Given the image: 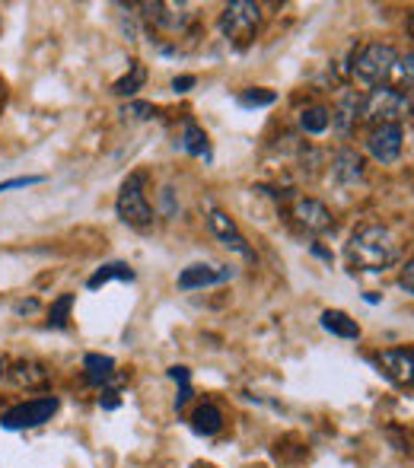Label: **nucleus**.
Returning <instances> with one entry per match:
<instances>
[{
    "label": "nucleus",
    "mask_w": 414,
    "mask_h": 468,
    "mask_svg": "<svg viewBox=\"0 0 414 468\" xmlns=\"http://www.w3.org/2000/svg\"><path fill=\"white\" fill-rule=\"evenodd\" d=\"M207 223H210V233H214L223 246L233 249V252H239V255H246V259H255V252L249 249L246 236L239 233V227L233 223V217H227L223 210H210Z\"/></svg>",
    "instance_id": "10"
},
{
    "label": "nucleus",
    "mask_w": 414,
    "mask_h": 468,
    "mask_svg": "<svg viewBox=\"0 0 414 468\" xmlns=\"http://www.w3.org/2000/svg\"><path fill=\"white\" fill-rule=\"evenodd\" d=\"M357 112H360V99L357 96H345V99H341V105L334 109V115H332V122L338 124L341 134H351L354 122H357Z\"/></svg>",
    "instance_id": "19"
},
{
    "label": "nucleus",
    "mask_w": 414,
    "mask_h": 468,
    "mask_svg": "<svg viewBox=\"0 0 414 468\" xmlns=\"http://www.w3.org/2000/svg\"><path fill=\"white\" fill-rule=\"evenodd\" d=\"M328 124H332V112L322 109V105H313V109L300 112V128H303L306 134H322Z\"/></svg>",
    "instance_id": "20"
},
{
    "label": "nucleus",
    "mask_w": 414,
    "mask_h": 468,
    "mask_svg": "<svg viewBox=\"0 0 414 468\" xmlns=\"http://www.w3.org/2000/svg\"><path fill=\"white\" fill-rule=\"evenodd\" d=\"M143 10H147L150 19L166 32H182L192 23V6L188 4H147Z\"/></svg>",
    "instance_id": "11"
},
{
    "label": "nucleus",
    "mask_w": 414,
    "mask_h": 468,
    "mask_svg": "<svg viewBox=\"0 0 414 468\" xmlns=\"http://www.w3.org/2000/svg\"><path fill=\"white\" fill-rule=\"evenodd\" d=\"M58 411V399L55 395H45V399H32L23 401V405L10 408V411L0 418V424L6 431H26V427H38L45 420H51V414Z\"/></svg>",
    "instance_id": "6"
},
{
    "label": "nucleus",
    "mask_w": 414,
    "mask_h": 468,
    "mask_svg": "<svg viewBox=\"0 0 414 468\" xmlns=\"http://www.w3.org/2000/svg\"><path fill=\"white\" fill-rule=\"evenodd\" d=\"M411 112V99L392 87H373L370 96L360 102V115L370 124H398Z\"/></svg>",
    "instance_id": "2"
},
{
    "label": "nucleus",
    "mask_w": 414,
    "mask_h": 468,
    "mask_svg": "<svg viewBox=\"0 0 414 468\" xmlns=\"http://www.w3.org/2000/svg\"><path fill=\"white\" fill-rule=\"evenodd\" d=\"M169 376H173L175 382H182V386H188V370H186V367H173Z\"/></svg>",
    "instance_id": "30"
},
{
    "label": "nucleus",
    "mask_w": 414,
    "mask_h": 468,
    "mask_svg": "<svg viewBox=\"0 0 414 468\" xmlns=\"http://www.w3.org/2000/svg\"><path fill=\"white\" fill-rule=\"evenodd\" d=\"M182 150L192 156H210L207 154V134L195 122L186 124V134H182Z\"/></svg>",
    "instance_id": "21"
},
{
    "label": "nucleus",
    "mask_w": 414,
    "mask_h": 468,
    "mask_svg": "<svg viewBox=\"0 0 414 468\" xmlns=\"http://www.w3.org/2000/svg\"><path fill=\"white\" fill-rule=\"evenodd\" d=\"M409 32H411V36H414V16L409 19Z\"/></svg>",
    "instance_id": "33"
},
{
    "label": "nucleus",
    "mask_w": 414,
    "mask_h": 468,
    "mask_svg": "<svg viewBox=\"0 0 414 468\" xmlns=\"http://www.w3.org/2000/svg\"><path fill=\"white\" fill-rule=\"evenodd\" d=\"M274 102V93L271 90H246V93L239 96V105H249V109H259V105H271Z\"/></svg>",
    "instance_id": "25"
},
{
    "label": "nucleus",
    "mask_w": 414,
    "mask_h": 468,
    "mask_svg": "<svg viewBox=\"0 0 414 468\" xmlns=\"http://www.w3.org/2000/svg\"><path fill=\"white\" fill-rule=\"evenodd\" d=\"M83 367H87V379L93 382V386H105V382L115 376V360L102 357V354H90V357L83 360Z\"/></svg>",
    "instance_id": "16"
},
{
    "label": "nucleus",
    "mask_w": 414,
    "mask_h": 468,
    "mask_svg": "<svg viewBox=\"0 0 414 468\" xmlns=\"http://www.w3.org/2000/svg\"><path fill=\"white\" fill-rule=\"evenodd\" d=\"M402 287L409 290V293H414V259L405 265V271H402Z\"/></svg>",
    "instance_id": "28"
},
{
    "label": "nucleus",
    "mask_w": 414,
    "mask_h": 468,
    "mask_svg": "<svg viewBox=\"0 0 414 468\" xmlns=\"http://www.w3.org/2000/svg\"><path fill=\"white\" fill-rule=\"evenodd\" d=\"M332 176L341 186H354V182L364 179V163H360V156L354 150H341L332 160Z\"/></svg>",
    "instance_id": "13"
},
{
    "label": "nucleus",
    "mask_w": 414,
    "mask_h": 468,
    "mask_svg": "<svg viewBox=\"0 0 414 468\" xmlns=\"http://www.w3.org/2000/svg\"><path fill=\"white\" fill-rule=\"evenodd\" d=\"M261 26V6L259 4H249V0H233V4L223 6L220 13V29L223 36L229 38L233 45L246 48L249 42L255 38Z\"/></svg>",
    "instance_id": "3"
},
{
    "label": "nucleus",
    "mask_w": 414,
    "mask_h": 468,
    "mask_svg": "<svg viewBox=\"0 0 414 468\" xmlns=\"http://www.w3.org/2000/svg\"><path fill=\"white\" fill-rule=\"evenodd\" d=\"M38 309V303L36 300H29V303H16V313L23 315V313H36Z\"/></svg>",
    "instance_id": "31"
},
{
    "label": "nucleus",
    "mask_w": 414,
    "mask_h": 468,
    "mask_svg": "<svg viewBox=\"0 0 414 468\" xmlns=\"http://www.w3.org/2000/svg\"><path fill=\"white\" fill-rule=\"evenodd\" d=\"M70 306H74V296H70V293L58 296V300L51 303V313H48V325H51V328H64V325H68Z\"/></svg>",
    "instance_id": "24"
},
{
    "label": "nucleus",
    "mask_w": 414,
    "mask_h": 468,
    "mask_svg": "<svg viewBox=\"0 0 414 468\" xmlns=\"http://www.w3.org/2000/svg\"><path fill=\"white\" fill-rule=\"evenodd\" d=\"M0 96H4V87H0Z\"/></svg>",
    "instance_id": "36"
},
{
    "label": "nucleus",
    "mask_w": 414,
    "mask_h": 468,
    "mask_svg": "<svg viewBox=\"0 0 414 468\" xmlns=\"http://www.w3.org/2000/svg\"><path fill=\"white\" fill-rule=\"evenodd\" d=\"M4 370H6V364H4V360H0V376H4Z\"/></svg>",
    "instance_id": "34"
},
{
    "label": "nucleus",
    "mask_w": 414,
    "mask_h": 468,
    "mask_svg": "<svg viewBox=\"0 0 414 468\" xmlns=\"http://www.w3.org/2000/svg\"><path fill=\"white\" fill-rule=\"evenodd\" d=\"M379 370L386 379H392L396 386H409L414 382V351H402V347H389L377 357Z\"/></svg>",
    "instance_id": "8"
},
{
    "label": "nucleus",
    "mask_w": 414,
    "mask_h": 468,
    "mask_svg": "<svg viewBox=\"0 0 414 468\" xmlns=\"http://www.w3.org/2000/svg\"><path fill=\"white\" fill-rule=\"evenodd\" d=\"M42 176H19V179H10V182H0V195L4 191H13V188H29V186H38Z\"/></svg>",
    "instance_id": "26"
},
{
    "label": "nucleus",
    "mask_w": 414,
    "mask_h": 468,
    "mask_svg": "<svg viewBox=\"0 0 414 468\" xmlns=\"http://www.w3.org/2000/svg\"><path fill=\"white\" fill-rule=\"evenodd\" d=\"M293 217H297L300 227L310 229V233H328V229H334L332 210L322 201H315V197H300V201L293 204Z\"/></svg>",
    "instance_id": "9"
},
{
    "label": "nucleus",
    "mask_w": 414,
    "mask_h": 468,
    "mask_svg": "<svg viewBox=\"0 0 414 468\" xmlns=\"http://www.w3.org/2000/svg\"><path fill=\"white\" fill-rule=\"evenodd\" d=\"M124 115H131V118H141V122H143V118H150V115H154V109H150L147 102H131V105H124Z\"/></svg>",
    "instance_id": "27"
},
{
    "label": "nucleus",
    "mask_w": 414,
    "mask_h": 468,
    "mask_svg": "<svg viewBox=\"0 0 414 468\" xmlns=\"http://www.w3.org/2000/svg\"><path fill=\"white\" fill-rule=\"evenodd\" d=\"M392 80H396L392 90H414V55L398 58L396 70H392Z\"/></svg>",
    "instance_id": "23"
},
{
    "label": "nucleus",
    "mask_w": 414,
    "mask_h": 468,
    "mask_svg": "<svg viewBox=\"0 0 414 468\" xmlns=\"http://www.w3.org/2000/svg\"><path fill=\"white\" fill-rule=\"evenodd\" d=\"M233 278V268H210V265H192L179 274V287L182 290H198V287H210V283H220Z\"/></svg>",
    "instance_id": "12"
},
{
    "label": "nucleus",
    "mask_w": 414,
    "mask_h": 468,
    "mask_svg": "<svg viewBox=\"0 0 414 468\" xmlns=\"http://www.w3.org/2000/svg\"><path fill=\"white\" fill-rule=\"evenodd\" d=\"M118 217L134 229H150L154 227V207H150L147 195H143V176H131L128 182L118 191L115 204Z\"/></svg>",
    "instance_id": "5"
},
{
    "label": "nucleus",
    "mask_w": 414,
    "mask_h": 468,
    "mask_svg": "<svg viewBox=\"0 0 414 468\" xmlns=\"http://www.w3.org/2000/svg\"><path fill=\"white\" fill-rule=\"evenodd\" d=\"M143 80H147V70H143L137 61H131V74H124L122 80H115V93L118 96H134L137 90L143 87Z\"/></svg>",
    "instance_id": "22"
},
{
    "label": "nucleus",
    "mask_w": 414,
    "mask_h": 468,
    "mask_svg": "<svg viewBox=\"0 0 414 468\" xmlns=\"http://www.w3.org/2000/svg\"><path fill=\"white\" fill-rule=\"evenodd\" d=\"M10 379L19 388H42L48 382V367L38 364V360H19L10 367Z\"/></svg>",
    "instance_id": "14"
},
{
    "label": "nucleus",
    "mask_w": 414,
    "mask_h": 468,
    "mask_svg": "<svg viewBox=\"0 0 414 468\" xmlns=\"http://www.w3.org/2000/svg\"><path fill=\"white\" fill-rule=\"evenodd\" d=\"M109 399H100L102 401V408H118V399H115V392H105Z\"/></svg>",
    "instance_id": "32"
},
{
    "label": "nucleus",
    "mask_w": 414,
    "mask_h": 468,
    "mask_svg": "<svg viewBox=\"0 0 414 468\" xmlns=\"http://www.w3.org/2000/svg\"><path fill=\"white\" fill-rule=\"evenodd\" d=\"M396 64H398V51L392 45H366L357 55V61H354V74L366 87H386Z\"/></svg>",
    "instance_id": "4"
},
{
    "label": "nucleus",
    "mask_w": 414,
    "mask_h": 468,
    "mask_svg": "<svg viewBox=\"0 0 414 468\" xmlns=\"http://www.w3.org/2000/svg\"><path fill=\"white\" fill-rule=\"evenodd\" d=\"M192 424H195V431H198V433H205V437H214V433L223 427L220 408H217V405H201L198 411H195Z\"/></svg>",
    "instance_id": "18"
},
{
    "label": "nucleus",
    "mask_w": 414,
    "mask_h": 468,
    "mask_svg": "<svg viewBox=\"0 0 414 468\" xmlns=\"http://www.w3.org/2000/svg\"><path fill=\"white\" fill-rule=\"evenodd\" d=\"M347 261L357 271H386L398 261V239L389 227H379V223H370V227L357 229L347 242Z\"/></svg>",
    "instance_id": "1"
},
{
    "label": "nucleus",
    "mask_w": 414,
    "mask_h": 468,
    "mask_svg": "<svg viewBox=\"0 0 414 468\" xmlns=\"http://www.w3.org/2000/svg\"><path fill=\"white\" fill-rule=\"evenodd\" d=\"M411 112H414V99H411Z\"/></svg>",
    "instance_id": "35"
},
{
    "label": "nucleus",
    "mask_w": 414,
    "mask_h": 468,
    "mask_svg": "<svg viewBox=\"0 0 414 468\" xmlns=\"http://www.w3.org/2000/svg\"><path fill=\"white\" fill-rule=\"evenodd\" d=\"M322 328L338 335V338H345V341L360 338V325L347 313H341V309H325V313H322Z\"/></svg>",
    "instance_id": "15"
},
{
    "label": "nucleus",
    "mask_w": 414,
    "mask_h": 468,
    "mask_svg": "<svg viewBox=\"0 0 414 468\" xmlns=\"http://www.w3.org/2000/svg\"><path fill=\"white\" fill-rule=\"evenodd\" d=\"M173 87H175V93H188V87H195V77H175Z\"/></svg>",
    "instance_id": "29"
},
{
    "label": "nucleus",
    "mask_w": 414,
    "mask_h": 468,
    "mask_svg": "<svg viewBox=\"0 0 414 468\" xmlns=\"http://www.w3.org/2000/svg\"><path fill=\"white\" fill-rule=\"evenodd\" d=\"M109 281H134V271H131V265H124V261H111V265L100 268V271L87 281V287L100 290L102 283H109Z\"/></svg>",
    "instance_id": "17"
},
{
    "label": "nucleus",
    "mask_w": 414,
    "mask_h": 468,
    "mask_svg": "<svg viewBox=\"0 0 414 468\" xmlns=\"http://www.w3.org/2000/svg\"><path fill=\"white\" fill-rule=\"evenodd\" d=\"M366 150L373 154V160L379 163H396L402 154V124H379L366 137Z\"/></svg>",
    "instance_id": "7"
}]
</instances>
